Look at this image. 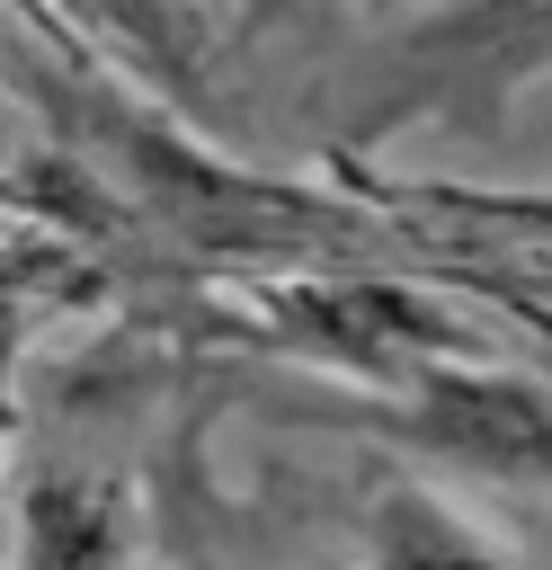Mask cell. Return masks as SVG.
<instances>
[{
  "label": "cell",
  "instance_id": "1",
  "mask_svg": "<svg viewBox=\"0 0 552 570\" xmlns=\"http://www.w3.org/2000/svg\"><path fill=\"white\" fill-rule=\"evenodd\" d=\"M27 570H116V508L80 481L27 490Z\"/></svg>",
  "mask_w": 552,
  "mask_h": 570
},
{
  "label": "cell",
  "instance_id": "2",
  "mask_svg": "<svg viewBox=\"0 0 552 570\" xmlns=\"http://www.w3.org/2000/svg\"><path fill=\"white\" fill-rule=\"evenodd\" d=\"M303 330H321L338 356H392L410 338H427V321L392 294V285H321L303 303Z\"/></svg>",
  "mask_w": 552,
  "mask_h": 570
},
{
  "label": "cell",
  "instance_id": "3",
  "mask_svg": "<svg viewBox=\"0 0 552 570\" xmlns=\"http://www.w3.org/2000/svg\"><path fill=\"white\" fill-rule=\"evenodd\" d=\"M374 570H516V561H499L490 543H472L454 517H436L427 499H392L383 508V525H374Z\"/></svg>",
  "mask_w": 552,
  "mask_h": 570
},
{
  "label": "cell",
  "instance_id": "4",
  "mask_svg": "<svg viewBox=\"0 0 552 570\" xmlns=\"http://www.w3.org/2000/svg\"><path fill=\"white\" fill-rule=\"evenodd\" d=\"M89 27H107L116 45H134V53H151V62H178V27H169V9L160 0H71Z\"/></svg>",
  "mask_w": 552,
  "mask_h": 570
}]
</instances>
